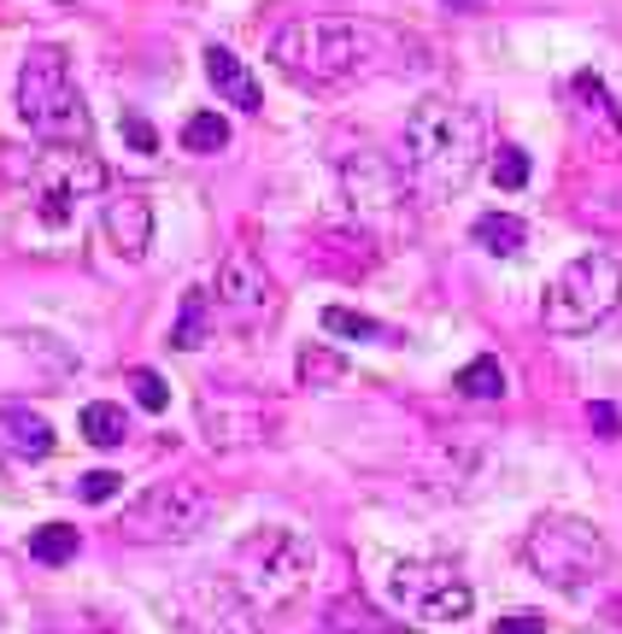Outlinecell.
Instances as JSON below:
<instances>
[{
	"label": "cell",
	"mask_w": 622,
	"mask_h": 634,
	"mask_svg": "<svg viewBox=\"0 0 622 634\" xmlns=\"http://www.w3.org/2000/svg\"><path fill=\"white\" fill-rule=\"evenodd\" d=\"M405 170L417 177V189L429 200H453L470 189V177L482 170V118L465 106V100L429 94L405 112Z\"/></svg>",
	"instance_id": "1"
},
{
	"label": "cell",
	"mask_w": 622,
	"mask_h": 634,
	"mask_svg": "<svg viewBox=\"0 0 622 634\" xmlns=\"http://www.w3.org/2000/svg\"><path fill=\"white\" fill-rule=\"evenodd\" d=\"M382 53H388V36L376 24H353V18H294L270 36V60L294 83H312V89H335V83L365 77Z\"/></svg>",
	"instance_id": "2"
},
{
	"label": "cell",
	"mask_w": 622,
	"mask_h": 634,
	"mask_svg": "<svg viewBox=\"0 0 622 634\" xmlns=\"http://www.w3.org/2000/svg\"><path fill=\"white\" fill-rule=\"evenodd\" d=\"M312 575H317V546L288 523H265L236 541L224 582L253 605V617H265V611L294 605L312 587Z\"/></svg>",
	"instance_id": "3"
},
{
	"label": "cell",
	"mask_w": 622,
	"mask_h": 634,
	"mask_svg": "<svg viewBox=\"0 0 622 634\" xmlns=\"http://www.w3.org/2000/svg\"><path fill=\"white\" fill-rule=\"evenodd\" d=\"M18 118L36 129L41 141L77 153L89 148V106L77 94V77H71L65 48H30L18 65Z\"/></svg>",
	"instance_id": "4"
},
{
	"label": "cell",
	"mask_w": 622,
	"mask_h": 634,
	"mask_svg": "<svg viewBox=\"0 0 622 634\" xmlns=\"http://www.w3.org/2000/svg\"><path fill=\"white\" fill-rule=\"evenodd\" d=\"M523 558L546 587H558V594H587V587H599L605 575H611V541H605L599 523H587V517H558V511L541 517L523 541Z\"/></svg>",
	"instance_id": "5"
},
{
	"label": "cell",
	"mask_w": 622,
	"mask_h": 634,
	"mask_svg": "<svg viewBox=\"0 0 622 634\" xmlns=\"http://www.w3.org/2000/svg\"><path fill=\"white\" fill-rule=\"evenodd\" d=\"M617 306H622V265L611 253H582L553 277L541 317H546L553 335H587V329H599Z\"/></svg>",
	"instance_id": "6"
},
{
	"label": "cell",
	"mask_w": 622,
	"mask_h": 634,
	"mask_svg": "<svg viewBox=\"0 0 622 634\" xmlns=\"http://www.w3.org/2000/svg\"><path fill=\"white\" fill-rule=\"evenodd\" d=\"M388 599L405 617H417V623H465L475 611L470 582L453 565H441V558H405V565H394L388 570Z\"/></svg>",
	"instance_id": "7"
},
{
	"label": "cell",
	"mask_w": 622,
	"mask_h": 634,
	"mask_svg": "<svg viewBox=\"0 0 622 634\" xmlns=\"http://www.w3.org/2000/svg\"><path fill=\"white\" fill-rule=\"evenodd\" d=\"M212 517V494L194 482V476H170V482H153L148 494H136L124 506V529L136 541H188L200 535Z\"/></svg>",
	"instance_id": "8"
},
{
	"label": "cell",
	"mask_w": 622,
	"mask_h": 634,
	"mask_svg": "<svg viewBox=\"0 0 622 634\" xmlns=\"http://www.w3.org/2000/svg\"><path fill=\"white\" fill-rule=\"evenodd\" d=\"M170 629L177 634H258V617L229 582H194L170 605Z\"/></svg>",
	"instance_id": "9"
},
{
	"label": "cell",
	"mask_w": 622,
	"mask_h": 634,
	"mask_svg": "<svg viewBox=\"0 0 622 634\" xmlns=\"http://www.w3.org/2000/svg\"><path fill=\"white\" fill-rule=\"evenodd\" d=\"M212 294H218L224 312L258 317V312H270V300H277V282H270L265 258H258L253 248H236V253H224L218 277H212Z\"/></svg>",
	"instance_id": "10"
},
{
	"label": "cell",
	"mask_w": 622,
	"mask_h": 634,
	"mask_svg": "<svg viewBox=\"0 0 622 634\" xmlns=\"http://www.w3.org/2000/svg\"><path fill=\"white\" fill-rule=\"evenodd\" d=\"M100 182H106V170H100L82 148H77V153H53L48 165H41V206H36V212H41L48 224H65V218H71V200H77V194H94Z\"/></svg>",
	"instance_id": "11"
},
{
	"label": "cell",
	"mask_w": 622,
	"mask_h": 634,
	"mask_svg": "<svg viewBox=\"0 0 622 634\" xmlns=\"http://www.w3.org/2000/svg\"><path fill=\"white\" fill-rule=\"evenodd\" d=\"M341 182H346V200H353V206H365V212H388V206H399V194H405L394 158L376 153V148L346 153L341 158Z\"/></svg>",
	"instance_id": "12"
},
{
	"label": "cell",
	"mask_w": 622,
	"mask_h": 634,
	"mask_svg": "<svg viewBox=\"0 0 622 634\" xmlns=\"http://www.w3.org/2000/svg\"><path fill=\"white\" fill-rule=\"evenodd\" d=\"M100 229H106V248L118 253V258H148L153 248V200L148 194H112L106 206H100Z\"/></svg>",
	"instance_id": "13"
},
{
	"label": "cell",
	"mask_w": 622,
	"mask_h": 634,
	"mask_svg": "<svg viewBox=\"0 0 622 634\" xmlns=\"http://www.w3.org/2000/svg\"><path fill=\"white\" fill-rule=\"evenodd\" d=\"M0 446L7 453H18V458H48L53 446V423L41 411H30V406H0Z\"/></svg>",
	"instance_id": "14"
},
{
	"label": "cell",
	"mask_w": 622,
	"mask_h": 634,
	"mask_svg": "<svg viewBox=\"0 0 622 634\" xmlns=\"http://www.w3.org/2000/svg\"><path fill=\"white\" fill-rule=\"evenodd\" d=\"M206 77H212V89H218L229 106H241V112H258V106H265V94H258L253 71L241 65L229 48H206Z\"/></svg>",
	"instance_id": "15"
},
{
	"label": "cell",
	"mask_w": 622,
	"mask_h": 634,
	"mask_svg": "<svg viewBox=\"0 0 622 634\" xmlns=\"http://www.w3.org/2000/svg\"><path fill=\"white\" fill-rule=\"evenodd\" d=\"M470 241L505 258V253H517L529 241V229H523V218H511V212H482V218L470 224Z\"/></svg>",
	"instance_id": "16"
},
{
	"label": "cell",
	"mask_w": 622,
	"mask_h": 634,
	"mask_svg": "<svg viewBox=\"0 0 622 634\" xmlns=\"http://www.w3.org/2000/svg\"><path fill=\"white\" fill-rule=\"evenodd\" d=\"M453 388L465 400H505V365L499 358H470V365L453 377Z\"/></svg>",
	"instance_id": "17"
},
{
	"label": "cell",
	"mask_w": 622,
	"mask_h": 634,
	"mask_svg": "<svg viewBox=\"0 0 622 634\" xmlns=\"http://www.w3.org/2000/svg\"><path fill=\"white\" fill-rule=\"evenodd\" d=\"M124 435H129L124 406H112V400L82 406V441H89V446H124Z\"/></svg>",
	"instance_id": "18"
},
{
	"label": "cell",
	"mask_w": 622,
	"mask_h": 634,
	"mask_svg": "<svg viewBox=\"0 0 622 634\" xmlns=\"http://www.w3.org/2000/svg\"><path fill=\"white\" fill-rule=\"evenodd\" d=\"M294 377H300V388H335L346 377V358L329 353V347H300Z\"/></svg>",
	"instance_id": "19"
},
{
	"label": "cell",
	"mask_w": 622,
	"mask_h": 634,
	"mask_svg": "<svg viewBox=\"0 0 622 634\" xmlns=\"http://www.w3.org/2000/svg\"><path fill=\"white\" fill-rule=\"evenodd\" d=\"M77 529L71 523H41L36 535H30V558L36 565H71V558H77Z\"/></svg>",
	"instance_id": "20"
},
{
	"label": "cell",
	"mask_w": 622,
	"mask_h": 634,
	"mask_svg": "<svg viewBox=\"0 0 622 634\" xmlns=\"http://www.w3.org/2000/svg\"><path fill=\"white\" fill-rule=\"evenodd\" d=\"M182 148L200 153V158L224 153V148H229V124L218 118V112H194V118L182 124Z\"/></svg>",
	"instance_id": "21"
},
{
	"label": "cell",
	"mask_w": 622,
	"mask_h": 634,
	"mask_svg": "<svg viewBox=\"0 0 622 634\" xmlns=\"http://www.w3.org/2000/svg\"><path fill=\"white\" fill-rule=\"evenodd\" d=\"M200 335H206V288H188L182 294V312H177V329H170V347H200Z\"/></svg>",
	"instance_id": "22"
},
{
	"label": "cell",
	"mask_w": 622,
	"mask_h": 634,
	"mask_svg": "<svg viewBox=\"0 0 622 634\" xmlns=\"http://www.w3.org/2000/svg\"><path fill=\"white\" fill-rule=\"evenodd\" d=\"M323 329H335V335H353V341H382V335H388L376 317L353 312V306H329V312H323Z\"/></svg>",
	"instance_id": "23"
},
{
	"label": "cell",
	"mask_w": 622,
	"mask_h": 634,
	"mask_svg": "<svg viewBox=\"0 0 622 634\" xmlns=\"http://www.w3.org/2000/svg\"><path fill=\"white\" fill-rule=\"evenodd\" d=\"M129 388H136V406H141V411H165V406H170V394H165V382H158V370H129Z\"/></svg>",
	"instance_id": "24"
},
{
	"label": "cell",
	"mask_w": 622,
	"mask_h": 634,
	"mask_svg": "<svg viewBox=\"0 0 622 634\" xmlns=\"http://www.w3.org/2000/svg\"><path fill=\"white\" fill-rule=\"evenodd\" d=\"M494 182H499V189H523V182H529V153L523 148H499Z\"/></svg>",
	"instance_id": "25"
},
{
	"label": "cell",
	"mask_w": 622,
	"mask_h": 634,
	"mask_svg": "<svg viewBox=\"0 0 622 634\" xmlns=\"http://www.w3.org/2000/svg\"><path fill=\"white\" fill-rule=\"evenodd\" d=\"M118 487H124V476H118V470H89V476L77 482V494L89 499V506H106V499L118 494Z\"/></svg>",
	"instance_id": "26"
},
{
	"label": "cell",
	"mask_w": 622,
	"mask_h": 634,
	"mask_svg": "<svg viewBox=\"0 0 622 634\" xmlns=\"http://www.w3.org/2000/svg\"><path fill=\"white\" fill-rule=\"evenodd\" d=\"M494 634H546V617H534V611H517V617H499Z\"/></svg>",
	"instance_id": "27"
},
{
	"label": "cell",
	"mask_w": 622,
	"mask_h": 634,
	"mask_svg": "<svg viewBox=\"0 0 622 634\" xmlns=\"http://www.w3.org/2000/svg\"><path fill=\"white\" fill-rule=\"evenodd\" d=\"M124 136H129V141H136V148H141V153H153V148H158V136H153V124H141V118H124Z\"/></svg>",
	"instance_id": "28"
},
{
	"label": "cell",
	"mask_w": 622,
	"mask_h": 634,
	"mask_svg": "<svg viewBox=\"0 0 622 634\" xmlns=\"http://www.w3.org/2000/svg\"><path fill=\"white\" fill-rule=\"evenodd\" d=\"M587 417H593V429H599V435H617V429H622V423H617V411H611V406H593Z\"/></svg>",
	"instance_id": "29"
},
{
	"label": "cell",
	"mask_w": 622,
	"mask_h": 634,
	"mask_svg": "<svg viewBox=\"0 0 622 634\" xmlns=\"http://www.w3.org/2000/svg\"><path fill=\"white\" fill-rule=\"evenodd\" d=\"M77 623H82V617H77ZM53 634H71V629H65V623H60V629H53ZM77 634H106V629H94V623H82V629H77Z\"/></svg>",
	"instance_id": "30"
},
{
	"label": "cell",
	"mask_w": 622,
	"mask_h": 634,
	"mask_svg": "<svg viewBox=\"0 0 622 634\" xmlns=\"http://www.w3.org/2000/svg\"><path fill=\"white\" fill-rule=\"evenodd\" d=\"M446 7H470V0H446Z\"/></svg>",
	"instance_id": "31"
},
{
	"label": "cell",
	"mask_w": 622,
	"mask_h": 634,
	"mask_svg": "<svg viewBox=\"0 0 622 634\" xmlns=\"http://www.w3.org/2000/svg\"><path fill=\"white\" fill-rule=\"evenodd\" d=\"M0 634H7V623H0Z\"/></svg>",
	"instance_id": "32"
}]
</instances>
